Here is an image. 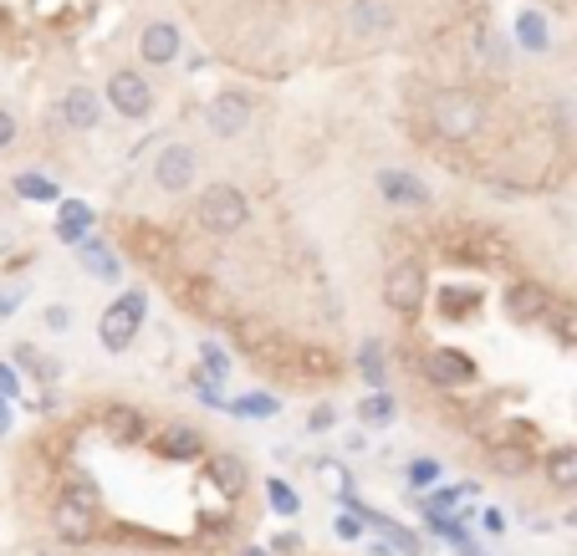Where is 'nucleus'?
<instances>
[{
	"label": "nucleus",
	"mask_w": 577,
	"mask_h": 556,
	"mask_svg": "<svg viewBox=\"0 0 577 556\" xmlns=\"http://www.w3.org/2000/svg\"><path fill=\"white\" fill-rule=\"evenodd\" d=\"M15 195L21 199H56V185L52 179H41V174H21V179H15Z\"/></svg>",
	"instance_id": "30"
},
{
	"label": "nucleus",
	"mask_w": 577,
	"mask_h": 556,
	"mask_svg": "<svg viewBox=\"0 0 577 556\" xmlns=\"http://www.w3.org/2000/svg\"><path fill=\"white\" fill-rule=\"evenodd\" d=\"M394 413H399V409H394V398L384 394V388H374V394L358 403V419H363V424H394Z\"/></svg>",
	"instance_id": "25"
},
{
	"label": "nucleus",
	"mask_w": 577,
	"mask_h": 556,
	"mask_svg": "<svg viewBox=\"0 0 577 556\" xmlns=\"http://www.w3.org/2000/svg\"><path fill=\"white\" fill-rule=\"evenodd\" d=\"M424 378L440 388H465L470 378H475V363H470V353H460V347H434L430 358H424Z\"/></svg>",
	"instance_id": "10"
},
{
	"label": "nucleus",
	"mask_w": 577,
	"mask_h": 556,
	"mask_svg": "<svg viewBox=\"0 0 577 556\" xmlns=\"http://www.w3.org/2000/svg\"><path fill=\"white\" fill-rule=\"evenodd\" d=\"M6 312H15V296H0V317H6Z\"/></svg>",
	"instance_id": "41"
},
{
	"label": "nucleus",
	"mask_w": 577,
	"mask_h": 556,
	"mask_svg": "<svg viewBox=\"0 0 577 556\" xmlns=\"http://www.w3.org/2000/svg\"><path fill=\"white\" fill-rule=\"evenodd\" d=\"M204 373H210V384H220V378H225L230 373V358H225V347H216V343H204Z\"/></svg>",
	"instance_id": "31"
},
{
	"label": "nucleus",
	"mask_w": 577,
	"mask_h": 556,
	"mask_svg": "<svg viewBox=\"0 0 577 556\" xmlns=\"http://www.w3.org/2000/svg\"><path fill=\"white\" fill-rule=\"evenodd\" d=\"M358 373L368 378V388H384V378H389V363H384V343H368L358 347Z\"/></svg>",
	"instance_id": "23"
},
{
	"label": "nucleus",
	"mask_w": 577,
	"mask_h": 556,
	"mask_svg": "<svg viewBox=\"0 0 577 556\" xmlns=\"http://www.w3.org/2000/svg\"><path fill=\"white\" fill-rule=\"evenodd\" d=\"M378 195H384V204H394V210H424V204H430V185L409 169L378 174Z\"/></svg>",
	"instance_id": "9"
},
{
	"label": "nucleus",
	"mask_w": 577,
	"mask_h": 556,
	"mask_svg": "<svg viewBox=\"0 0 577 556\" xmlns=\"http://www.w3.org/2000/svg\"><path fill=\"white\" fill-rule=\"evenodd\" d=\"M189 306H195V312H204V317H230V312H235V306H230V296L220 292L216 281H189Z\"/></svg>",
	"instance_id": "20"
},
{
	"label": "nucleus",
	"mask_w": 577,
	"mask_h": 556,
	"mask_svg": "<svg viewBox=\"0 0 577 556\" xmlns=\"http://www.w3.org/2000/svg\"><path fill=\"white\" fill-rule=\"evenodd\" d=\"M251 113L255 103L241 93V87H225V93L210 97V107H204V128L216 133V138H241L245 128H251Z\"/></svg>",
	"instance_id": "5"
},
{
	"label": "nucleus",
	"mask_w": 577,
	"mask_h": 556,
	"mask_svg": "<svg viewBox=\"0 0 577 556\" xmlns=\"http://www.w3.org/2000/svg\"><path fill=\"white\" fill-rule=\"evenodd\" d=\"M204 480H210L225 501H235V495L251 485V470H245L241 454H210V460H204Z\"/></svg>",
	"instance_id": "13"
},
{
	"label": "nucleus",
	"mask_w": 577,
	"mask_h": 556,
	"mask_svg": "<svg viewBox=\"0 0 577 556\" xmlns=\"http://www.w3.org/2000/svg\"><path fill=\"white\" fill-rule=\"evenodd\" d=\"M245 556H266V552H245Z\"/></svg>",
	"instance_id": "43"
},
{
	"label": "nucleus",
	"mask_w": 577,
	"mask_h": 556,
	"mask_svg": "<svg viewBox=\"0 0 577 556\" xmlns=\"http://www.w3.org/2000/svg\"><path fill=\"white\" fill-rule=\"evenodd\" d=\"M77 255H82V265H87V271H93L97 281H118V261H113V255L103 251L97 240H82V245H77Z\"/></svg>",
	"instance_id": "24"
},
{
	"label": "nucleus",
	"mask_w": 577,
	"mask_h": 556,
	"mask_svg": "<svg viewBox=\"0 0 577 556\" xmlns=\"http://www.w3.org/2000/svg\"><path fill=\"white\" fill-rule=\"evenodd\" d=\"M547 485L552 491H577V444L547 454Z\"/></svg>",
	"instance_id": "22"
},
{
	"label": "nucleus",
	"mask_w": 577,
	"mask_h": 556,
	"mask_svg": "<svg viewBox=\"0 0 577 556\" xmlns=\"http://www.w3.org/2000/svg\"><path fill=\"white\" fill-rule=\"evenodd\" d=\"M52 531L62 536V542H93V531H97V511H87V505H77V501H56V511H52Z\"/></svg>",
	"instance_id": "14"
},
{
	"label": "nucleus",
	"mask_w": 577,
	"mask_h": 556,
	"mask_svg": "<svg viewBox=\"0 0 577 556\" xmlns=\"http://www.w3.org/2000/svg\"><path fill=\"white\" fill-rule=\"evenodd\" d=\"M563 526H573V531H577V505H573V511H567V521H563Z\"/></svg>",
	"instance_id": "42"
},
{
	"label": "nucleus",
	"mask_w": 577,
	"mask_h": 556,
	"mask_svg": "<svg viewBox=\"0 0 577 556\" xmlns=\"http://www.w3.org/2000/svg\"><path fill=\"white\" fill-rule=\"evenodd\" d=\"M179 46H185V36H179L175 21H148L144 36H138V56L148 66H169L179 56Z\"/></svg>",
	"instance_id": "12"
},
{
	"label": "nucleus",
	"mask_w": 577,
	"mask_h": 556,
	"mask_svg": "<svg viewBox=\"0 0 577 556\" xmlns=\"http://www.w3.org/2000/svg\"><path fill=\"white\" fill-rule=\"evenodd\" d=\"M516 46L522 52H552V31H547V15L542 11H522L516 15Z\"/></svg>",
	"instance_id": "19"
},
{
	"label": "nucleus",
	"mask_w": 577,
	"mask_h": 556,
	"mask_svg": "<svg viewBox=\"0 0 577 556\" xmlns=\"http://www.w3.org/2000/svg\"><path fill=\"white\" fill-rule=\"evenodd\" d=\"M6 434H11V398L0 394V439H6Z\"/></svg>",
	"instance_id": "39"
},
{
	"label": "nucleus",
	"mask_w": 577,
	"mask_h": 556,
	"mask_svg": "<svg viewBox=\"0 0 577 556\" xmlns=\"http://www.w3.org/2000/svg\"><path fill=\"white\" fill-rule=\"evenodd\" d=\"M399 27V6L394 0H353L348 6V31L363 41H378Z\"/></svg>",
	"instance_id": "8"
},
{
	"label": "nucleus",
	"mask_w": 577,
	"mask_h": 556,
	"mask_svg": "<svg viewBox=\"0 0 577 556\" xmlns=\"http://www.w3.org/2000/svg\"><path fill=\"white\" fill-rule=\"evenodd\" d=\"M11 144H15V118L0 107V148H11Z\"/></svg>",
	"instance_id": "37"
},
{
	"label": "nucleus",
	"mask_w": 577,
	"mask_h": 556,
	"mask_svg": "<svg viewBox=\"0 0 577 556\" xmlns=\"http://www.w3.org/2000/svg\"><path fill=\"white\" fill-rule=\"evenodd\" d=\"M424 296H430V276H424L419 261H399L389 276H384V302H389V312H399V317H415L419 306H424Z\"/></svg>",
	"instance_id": "4"
},
{
	"label": "nucleus",
	"mask_w": 577,
	"mask_h": 556,
	"mask_svg": "<svg viewBox=\"0 0 577 556\" xmlns=\"http://www.w3.org/2000/svg\"><path fill=\"white\" fill-rule=\"evenodd\" d=\"M333 419H337L333 409H312V419H307V424L317 429V434H323V429H333Z\"/></svg>",
	"instance_id": "38"
},
{
	"label": "nucleus",
	"mask_w": 577,
	"mask_h": 556,
	"mask_svg": "<svg viewBox=\"0 0 577 556\" xmlns=\"http://www.w3.org/2000/svg\"><path fill=\"white\" fill-rule=\"evenodd\" d=\"M108 107L128 123H144L148 113H154V87H148V77H138V72H128V66L113 72L108 77Z\"/></svg>",
	"instance_id": "6"
},
{
	"label": "nucleus",
	"mask_w": 577,
	"mask_h": 556,
	"mask_svg": "<svg viewBox=\"0 0 577 556\" xmlns=\"http://www.w3.org/2000/svg\"><path fill=\"white\" fill-rule=\"evenodd\" d=\"M93 230V210L82 204V199H62V214H56V235L67 240V245H82V235Z\"/></svg>",
	"instance_id": "21"
},
{
	"label": "nucleus",
	"mask_w": 577,
	"mask_h": 556,
	"mask_svg": "<svg viewBox=\"0 0 577 556\" xmlns=\"http://www.w3.org/2000/svg\"><path fill=\"white\" fill-rule=\"evenodd\" d=\"M41 327H46V332H56V337H62V332H72V306L52 302V306H46V312H41Z\"/></svg>",
	"instance_id": "32"
},
{
	"label": "nucleus",
	"mask_w": 577,
	"mask_h": 556,
	"mask_svg": "<svg viewBox=\"0 0 577 556\" xmlns=\"http://www.w3.org/2000/svg\"><path fill=\"white\" fill-rule=\"evenodd\" d=\"M103 434H108L113 444H138V439H144V419H138V409H128V403H113V409L103 413Z\"/></svg>",
	"instance_id": "18"
},
{
	"label": "nucleus",
	"mask_w": 577,
	"mask_h": 556,
	"mask_svg": "<svg viewBox=\"0 0 577 556\" xmlns=\"http://www.w3.org/2000/svg\"><path fill=\"white\" fill-rule=\"evenodd\" d=\"M501 306H506V317H511V322L532 327V322H542V317L552 312V296L542 292L537 281H511V286H506V302H501Z\"/></svg>",
	"instance_id": "11"
},
{
	"label": "nucleus",
	"mask_w": 577,
	"mask_h": 556,
	"mask_svg": "<svg viewBox=\"0 0 577 556\" xmlns=\"http://www.w3.org/2000/svg\"><path fill=\"white\" fill-rule=\"evenodd\" d=\"M230 413H241V419H276V398L271 394H245L230 403Z\"/></svg>",
	"instance_id": "27"
},
{
	"label": "nucleus",
	"mask_w": 577,
	"mask_h": 556,
	"mask_svg": "<svg viewBox=\"0 0 577 556\" xmlns=\"http://www.w3.org/2000/svg\"><path fill=\"white\" fill-rule=\"evenodd\" d=\"M15 358L27 363V373L31 378H41V384H56V378H62L56 358H46V353H36V347H15Z\"/></svg>",
	"instance_id": "26"
},
{
	"label": "nucleus",
	"mask_w": 577,
	"mask_h": 556,
	"mask_svg": "<svg viewBox=\"0 0 577 556\" xmlns=\"http://www.w3.org/2000/svg\"><path fill=\"white\" fill-rule=\"evenodd\" d=\"M0 394H6V398H11V394H15V373H11V368H6V363H0Z\"/></svg>",
	"instance_id": "40"
},
{
	"label": "nucleus",
	"mask_w": 577,
	"mask_h": 556,
	"mask_svg": "<svg viewBox=\"0 0 577 556\" xmlns=\"http://www.w3.org/2000/svg\"><path fill=\"white\" fill-rule=\"evenodd\" d=\"M491 470H496V475H526V470H532V444H526V439H501V444H491Z\"/></svg>",
	"instance_id": "17"
},
{
	"label": "nucleus",
	"mask_w": 577,
	"mask_h": 556,
	"mask_svg": "<svg viewBox=\"0 0 577 556\" xmlns=\"http://www.w3.org/2000/svg\"><path fill=\"white\" fill-rule=\"evenodd\" d=\"M266 495H271V511H276V516H296V511H302V501H296V491L286 480H271Z\"/></svg>",
	"instance_id": "28"
},
{
	"label": "nucleus",
	"mask_w": 577,
	"mask_h": 556,
	"mask_svg": "<svg viewBox=\"0 0 577 556\" xmlns=\"http://www.w3.org/2000/svg\"><path fill=\"white\" fill-rule=\"evenodd\" d=\"M333 526H337V536H343V542H358V536H363V526H368V521H363V516H337Z\"/></svg>",
	"instance_id": "34"
},
{
	"label": "nucleus",
	"mask_w": 577,
	"mask_h": 556,
	"mask_svg": "<svg viewBox=\"0 0 577 556\" xmlns=\"http://www.w3.org/2000/svg\"><path fill=\"white\" fill-rule=\"evenodd\" d=\"M67 501H77V505H87V511H97V505H103V495H97L93 480L82 475V480H72V485H67Z\"/></svg>",
	"instance_id": "33"
},
{
	"label": "nucleus",
	"mask_w": 577,
	"mask_h": 556,
	"mask_svg": "<svg viewBox=\"0 0 577 556\" xmlns=\"http://www.w3.org/2000/svg\"><path fill=\"white\" fill-rule=\"evenodd\" d=\"M481 526L491 531V536H501V531H506V516H501V511H491V505H485V511H481Z\"/></svg>",
	"instance_id": "36"
},
{
	"label": "nucleus",
	"mask_w": 577,
	"mask_h": 556,
	"mask_svg": "<svg viewBox=\"0 0 577 556\" xmlns=\"http://www.w3.org/2000/svg\"><path fill=\"white\" fill-rule=\"evenodd\" d=\"M475 306H481V296H475V292H444L440 312H444V317H450V322H460V317H470Z\"/></svg>",
	"instance_id": "29"
},
{
	"label": "nucleus",
	"mask_w": 577,
	"mask_h": 556,
	"mask_svg": "<svg viewBox=\"0 0 577 556\" xmlns=\"http://www.w3.org/2000/svg\"><path fill=\"white\" fill-rule=\"evenodd\" d=\"M430 123L444 144H465L485 128V97L470 93V87H444L430 103Z\"/></svg>",
	"instance_id": "1"
},
{
	"label": "nucleus",
	"mask_w": 577,
	"mask_h": 556,
	"mask_svg": "<svg viewBox=\"0 0 577 556\" xmlns=\"http://www.w3.org/2000/svg\"><path fill=\"white\" fill-rule=\"evenodd\" d=\"M195 179H200V154L189 144H164L159 154H154V185H159L164 195H189Z\"/></svg>",
	"instance_id": "3"
},
{
	"label": "nucleus",
	"mask_w": 577,
	"mask_h": 556,
	"mask_svg": "<svg viewBox=\"0 0 577 556\" xmlns=\"http://www.w3.org/2000/svg\"><path fill=\"white\" fill-rule=\"evenodd\" d=\"M195 210H200V225L210 230V235H235V230H245V220H251V199L235 185H204Z\"/></svg>",
	"instance_id": "2"
},
{
	"label": "nucleus",
	"mask_w": 577,
	"mask_h": 556,
	"mask_svg": "<svg viewBox=\"0 0 577 556\" xmlns=\"http://www.w3.org/2000/svg\"><path fill=\"white\" fill-rule=\"evenodd\" d=\"M138 322H144V296L128 292L123 302H113L108 312H103V327H97V337H103V347L108 353H128L138 337Z\"/></svg>",
	"instance_id": "7"
},
{
	"label": "nucleus",
	"mask_w": 577,
	"mask_h": 556,
	"mask_svg": "<svg viewBox=\"0 0 577 556\" xmlns=\"http://www.w3.org/2000/svg\"><path fill=\"white\" fill-rule=\"evenodd\" d=\"M434 475H440V464H434V460H415V464H409V480H415V485H430Z\"/></svg>",
	"instance_id": "35"
},
{
	"label": "nucleus",
	"mask_w": 577,
	"mask_h": 556,
	"mask_svg": "<svg viewBox=\"0 0 577 556\" xmlns=\"http://www.w3.org/2000/svg\"><path fill=\"white\" fill-rule=\"evenodd\" d=\"M62 123L77 133H93L97 123H103V97H97L93 87H72V93L62 97Z\"/></svg>",
	"instance_id": "15"
},
{
	"label": "nucleus",
	"mask_w": 577,
	"mask_h": 556,
	"mask_svg": "<svg viewBox=\"0 0 577 556\" xmlns=\"http://www.w3.org/2000/svg\"><path fill=\"white\" fill-rule=\"evenodd\" d=\"M154 454H164V460H200L204 454V434L189 424H169L159 429V439H154Z\"/></svg>",
	"instance_id": "16"
}]
</instances>
